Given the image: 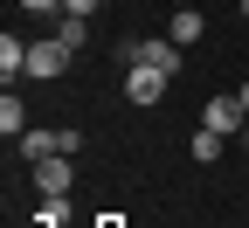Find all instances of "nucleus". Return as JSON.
Masks as SVG:
<instances>
[{
  "label": "nucleus",
  "mask_w": 249,
  "mask_h": 228,
  "mask_svg": "<svg viewBox=\"0 0 249 228\" xmlns=\"http://www.w3.org/2000/svg\"><path fill=\"white\" fill-rule=\"evenodd\" d=\"M70 42H62V35H49V42H35V49H28V76H35V83H55L62 70H70Z\"/></svg>",
  "instance_id": "nucleus-3"
},
{
  "label": "nucleus",
  "mask_w": 249,
  "mask_h": 228,
  "mask_svg": "<svg viewBox=\"0 0 249 228\" xmlns=\"http://www.w3.org/2000/svg\"><path fill=\"white\" fill-rule=\"evenodd\" d=\"M166 35H173V42H180V49H194V42H201V35H208V21H201V14H194V7H180V14H173V21H166Z\"/></svg>",
  "instance_id": "nucleus-8"
},
{
  "label": "nucleus",
  "mask_w": 249,
  "mask_h": 228,
  "mask_svg": "<svg viewBox=\"0 0 249 228\" xmlns=\"http://www.w3.org/2000/svg\"><path fill=\"white\" fill-rule=\"evenodd\" d=\"M0 132H7V139H21V132H28V104L14 97V83H7V97H0Z\"/></svg>",
  "instance_id": "nucleus-9"
},
{
  "label": "nucleus",
  "mask_w": 249,
  "mask_h": 228,
  "mask_svg": "<svg viewBox=\"0 0 249 228\" xmlns=\"http://www.w3.org/2000/svg\"><path fill=\"white\" fill-rule=\"evenodd\" d=\"M55 35L70 42V49H83V42H90V21H83V14H55Z\"/></svg>",
  "instance_id": "nucleus-10"
},
{
  "label": "nucleus",
  "mask_w": 249,
  "mask_h": 228,
  "mask_svg": "<svg viewBox=\"0 0 249 228\" xmlns=\"http://www.w3.org/2000/svg\"><path fill=\"white\" fill-rule=\"evenodd\" d=\"M28 14H62V0H21Z\"/></svg>",
  "instance_id": "nucleus-14"
},
{
  "label": "nucleus",
  "mask_w": 249,
  "mask_h": 228,
  "mask_svg": "<svg viewBox=\"0 0 249 228\" xmlns=\"http://www.w3.org/2000/svg\"><path fill=\"white\" fill-rule=\"evenodd\" d=\"M28 49H35V42H21V35H0V76H28Z\"/></svg>",
  "instance_id": "nucleus-7"
},
{
  "label": "nucleus",
  "mask_w": 249,
  "mask_h": 228,
  "mask_svg": "<svg viewBox=\"0 0 249 228\" xmlns=\"http://www.w3.org/2000/svg\"><path fill=\"white\" fill-rule=\"evenodd\" d=\"M242 152H249V124H242Z\"/></svg>",
  "instance_id": "nucleus-17"
},
{
  "label": "nucleus",
  "mask_w": 249,
  "mask_h": 228,
  "mask_svg": "<svg viewBox=\"0 0 249 228\" xmlns=\"http://www.w3.org/2000/svg\"><path fill=\"white\" fill-rule=\"evenodd\" d=\"M70 187H76V166H70V152H55V159H35V193H42V201H70Z\"/></svg>",
  "instance_id": "nucleus-2"
},
{
  "label": "nucleus",
  "mask_w": 249,
  "mask_h": 228,
  "mask_svg": "<svg viewBox=\"0 0 249 228\" xmlns=\"http://www.w3.org/2000/svg\"><path fill=\"white\" fill-rule=\"evenodd\" d=\"M201 124H208V132H222V139H242L249 111H242V97H208V104H201Z\"/></svg>",
  "instance_id": "nucleus-5"
},
{
  "label": "nucleus",
  "mask_w": 249,
  "mask_h": 228,
  "mask_svg": "<svg viewBox=\"0 0 249 228\" xmlns=\"http://www.w3.org/2000/svg\"><path fill=\"white\" fill-rule=\"evenodd\" d=\"M118 55H124V62H152V70L180 76V42H173V35H145V42H124Z\"/></svg>",
  "instance_id": "nucleus-1"
},
{
  "label": "nucleus",
  "mask_w": 249,
  "mask_h": 228,
  "mask_svg": "<svg viewBox=\"0 0 249 228\" xmlns=\"http://www.w3.org/2000/svg\"><path fill=\"white\" fill-rule=\"evenodd\" d=\"M235 14H242V21H249V0H235Z\"/></svg>",
  "instance_id": "nucleus-15"
},
{
  "label": "nucleus",
  "mask_w": 249,
  "mask_h": 228,
  "mask_svg": "<svg viewBox=\"0 0 249 228\" xmlns=\"http://www.w3.org/2000/svg\"><path fill=\"white\" fill-rule=\"evenodd\" d=\"M235 97H242V111H249V83H242V90H235Z\"/></svg>",
  "instance_id": "nucleus-16"
},
{
  "label": "nucleus",
  "mask_w": 249,
  "mask_h": 228,
  "mask_svg": "<svg viewBox=\"0 0 249 228\" xmlns=\"http://www.w3.org/2000/svg\"><path fill=\"white\" fill-rule=\"evenodd\" d=\"M97 7H104V0H62V14H83V21L97 14Z\"/></svg>",
  "instance_id": "nucleus-13"
},
{
  "label": "nucleus",
  "mask_w": 249,
  "mask_h": 228,
  "mask_svg": "<svg viewBox=\"0 0 249 228\" xmlns=\"http://www.w3.org/2000/svg\"><path fill=\"white\" fill-rule=\"evenodd\" d=\"M222 132H208V124H201V132H194V159H201V166H214V159H222Z\"/></svg>",
  "instance_id": "nucleus-11"
},
{
  "label": "nucleus",
  "mask_w": 249,
  "mask_h": 228,
  "mask_svg": "<svg viewBox=\"0 0 249 228\" xmlns=\"http://www.w3.org/2000/svg\"><path fill=\"white\" fill-rule=\"evenodd\" d=\"M70 221V201H42V228H62Z\"/></svg>",
  "instance_id": "nucleus-12"
},
{
  "label": "nucleus",
  "mask_w": 249,
  "mask_h": 228,
  "mask_svg": "<svg viewBox=\"0 0 249 228\" xmlns=\"http://www.w3.org/2000/svg\"><path fill=\"white\" fill-rule=\"evenodd\" d=\"M62 152V132H49V124H28V132H21V159H28V166H35V159H55Z\"/></svg>",
  "instance_id": "nucleus-6"
},
{
  "label": "nucleus",
  "mask_w": 249,
  "mask_h": 228,
  "mask_svg": "<svg viewBox=\"0 0 249 228\" xmlns=\"http://www.w3.org/2000/svg\"><path fill=\"white\" fill-rule=\"evenodd\" d=\"M166 70H152V62H124V97H132V104H160L166 97Z\"/></svg>",
  "instance_id": "nucleus-4"
}]
</instances>
